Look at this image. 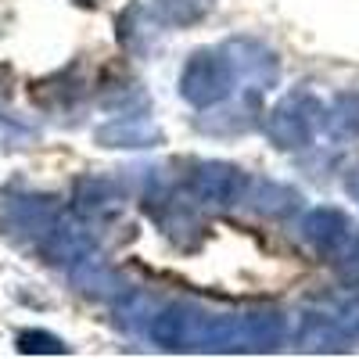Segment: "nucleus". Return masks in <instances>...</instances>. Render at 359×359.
Returning <instances> with one entry per match:
<instances>
[{"label":"nucleus","mask_w":359,"mask_h":359,"mask_svg":"<svg viewBox=\"0 0 359 359\" xmlns=\"http://www.w3.org/2000/svg\"><path fill=\"white\" fill-rule=\"evenodd\" d=\"M320 123H323V104L309 94V90H294V94L280 97L266 111L262 130L280 151H302V147L313 144Z\"/></svg>","instance_id":"20e7f679"},{"label":"nucleus","mask_w":359,"mask_h":359,"mask_svg":"<svg viewBox=\"0 0 359 359\" xmlns=\"http://www.w3.org/2000/svg\"><path fill=\"white\" fill-rule=\"evenodd\" d=\"M338 320H341V327H345V331L359 341V298H352V302L348 306H341L338 313H334Z\"/></svg>","instance_id":"dca6fc26"},{"label":"nucleus","mask_w":359,"mask_h":359,"mask_svg":"<svg viewBox=\"0 0 359 359\" xmlns=\"http://www.w3.org/2000/svg\"><path fill=\"white\" fill-rule=\"evenodd\" d=\"M72 208L79 219H111L123 212V187L104 176H83L76 180Z\"/></svg>","instance_id":"6e6552de"},{"label":"nucleus","mask_w":359,"mask_h":359,"mask_svg":"<svg viewBox=\"0 0 359 359\" xmlns=\"http://www.w3.org/2000/svg\"><path fill=\"white\" fill-rule=\"evenodd\" d=\"M341 184H345V194L359 205V162H352L348 169H345V176H341Z\"/></svg>","instance_id":"f3484780"},{"label":"nucleus","mask_w":359,"mask_h":359,"mask_svg":"<svg viewBox=\"0 0 359 359\" xmlns=\"http://www.w3.org/2000/svg\"><path fill=\"white\" fill-rule=\"evenodd\" d=\"M97 144L101 147H158L162 130L147 115H118L111 123L97 126Z\"/></svg>","instance_id":"9d476101"},{"label":"nucleus","mask_w":359,"mask_h":359,"mask_svg":"<svg viewBox=\"0 0 359 359\" xmlns=\"http://www.w3.org/2000/svg\"><path fill=\"white\" fill-rule=\"evenodd\" d=\"M180 97H184L191 108H216L230 97L233 90V65L226 50H212V47H201L194 50L187 62H184V72H180Z\"/></svg>","instance_id":"39448f33"},{"label":"nucleus","mask_w":359,"mask_h":359,"mask_svg":"<svg viewBox=\"0 0 359 359\" xmlns=\"http://www.w3.org/2000/svg\"><path fill=\"white\" fill-rule=\"evenodd\" d=\"M298 348L302 352H348L355 345V338L341 327V320L334 313H309L298 327Z\"/></svg>","instance_id":"1a4fd4ad"},{"label":"nucleus","mask_w":359,"mask_h":359,"mask_svg":"<svg viewBox=\"0 0 359 359\" xmlns=\"http://www.w3.org/2000/svg\"><path fill=\"white\" fill-rule=\"evenodd\" d=\"M72 284L83 291V294H90V298H111V294H118V280H115V273L97 259V255H86L83 262H76L72 269Z\"/></svg>","instance_id":"9b49d317"},{"label":"nucleus","mask_w":359,"mask_h":359,"mask_svg":"<svg viewBox=\"0 0 359 359\" xmlns=\"http://www.w3.org/2000/svg\"><path fill=\"white\" fill-rule=\"evenodd\" d=\"M245 201H252V208H259V212H266V216H284V212H291V208H298L302 198H298L294 191H287V187H280V184H259V180H252Z\"/></svg>","instance_id":"ddd939ff"},{"label":"nucleus","mask_w":359,"mask_h":359,"mask_svg":"<svg viewBox=\"0 0 359 359\" xmlns=\"http://www.w3.org/2000/svg\"><path fill=\"white\" fill-rule=\"evenodd\" d=\"M302 237L313 252L334 269V277L348 287L359 284V223L341 208H309L302 219Z\"/></svg>","instance_id":"f03ea898"},{"label":"nucleus","mask_w":359,"mask_h":359,"mask_svg":"<svg viewBox=\"0 0 359 359\" xmlns=\"http://www.w3.org/2000/svg\"><path fill=\"white\" fill-rule=\"evenodd\" d=\"M147 338L165 352H273L287 338V320L273 309L208 313L165 306L147 320Z\"/></svg>","instance_id":"f257e3e1"},{"label":"nucleus","mask_w":359,"mask_h":359,"mask_svg":"<svg viewBox=\"0 0 359 359\" xmlns=\"http://www.w3.org/2000/svg\"><path fill=\"white\" fill-rule=\"evenodd\" d=\"M252 180L245 176V169H237L230 162H198L187 176V187L198 201L216 205V208H230L237 201H245Z\"/></svg>","instance_id":"423d86ee"},{"label":"nucleus","mask_w":359,"mask_h":359,"mask_svg":"<svg viewBox=\"0 0 359 359\" xmlns=\"http://www.w3.org/2000/svg\"><path fill=\"white\" fill-rule=\"evenodd\" d=\"M151 11L162 25H198L212 15V0H151Z\"/></svg>","instance_id":"f8f14e48"},{"label":"nucleus","mask_w":359,"mask_h":359,"mask_svg":"<svg viewBox=\"0 0 359 359\" xmlns=\"http://www.w3.org/2000/svg\"><path fill=\"white\" fill-rule=\"evenodd\" d=\"M331 126L341 137H359V90H348V94H338L331 104Z\"/></svg>","instance_id":"4468645a"},{"label":"nucleus","mask_w":359,"mask_h":359,"mask_svg":"<svg viewBox=\"0 0 359 359\" xmlns=\"http://www.w3.org/2000/svg\"><path fill=\"white\" fill-rule=\"evenodd\" d=\"M65 212L57 208L47 194H29V191H4L0 194V230L15 245H25L43 255L50 237L62 230Z\"/></svg>","instance_id":"7ed1b4c3"},{"label":"nucleus","mask_w":359,"mask_h":359,"mask_svg":"<svg viewBox=\"0 0 359 359\" xmlns=\"http://www.w3.org/2000/svg\"><path fill=\"white\" fill-rule=\"evenodd\" d=\"M223 50H226L230 65H233V76H245L259 90H269V86L280 79L277 54L269 50V47H262L259 40H230Z\"/></svg>","instance_id":"0eeeda50"},{"label":"nucleus","mask_w":359,"mask_h":359,"mask_svg":"<svg viewBox=\"0 0 359 359\" xmlns=\"http://www.w3.org/2000/svg\"><path fill=\"white\" fill-rule=\"evenodd\" d=\"M15 348L22 355H65L69 352V345L57 334H50V331H22Z\"/></svg>","instance_id":"2eb2a0df"}]
</instances>
